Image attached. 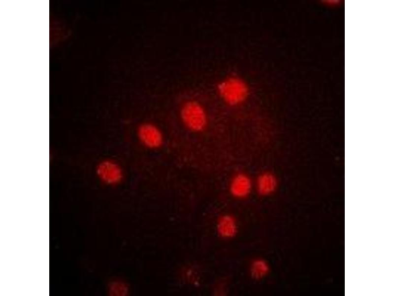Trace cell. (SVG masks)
<instances>
[{"label":"cell","mask_w":394,"mask_h":296,"mask_svg":"<svg viewBox=\"0 0 394 296\" xmlns=\"http://www.w3.org/2000/svg\"><path fill=\"white\" fill-rule=\"evenodd\" d=\"M220 98L227 105L238 107L246 101L250 94L247 81L237 75H230L220 80L216 85Z\"/></svg>","instance_id":"obj_1"},{"label":"cell","mask_w":394,"mask_h":296,"mask_svg":"<svg viewBox=\"0 0 394 296\" xmlns=\"http://www.w3.org/2000/svg\"><path fill=\"white\" fill-rule=\"evenodd\" d=\"M180 115L185 125L193 132H201L207 125L206 112L202 106L196 101L186 102L181 109Z\"/></svg>","instance_id":"obj_2"},{"label":"cell","mask_w":394,"mask_h":296,"mask_svg":"<svg viewBox=\"0 0 394 296\" xmlns=\"http://www.w3.org/2000/svg\"><path fill=\"white\" fill-rule=\"evenodd\" d=\"M138 138L146 147L156 149L161 147L164 141L161 130L150 123H144L139 126L137 130Z\"/></svg>","instance_id":"obj_3"},{"label":"cell","mask_w":394,"mask_h":296,"mask_svg":"<svg viewBox=\"0 0 394 296\" xmlns=\"http://www.w3.org/2000/svg\"><path fill=\"white\" fill-rule=\"evenodd\" d=\"M253 183L245 173H238L231 178L229 184V191L234 198L243 199L248 197L252 190Z\"/></svg>","instance_id":"obj_4"},{"label":"cell","mask_w":394,"mask_h":296,"mask_svg":"<svg viewBox=\"0 0 394 296\" xmlns=\"http://www.w3.org/2000/svg\"><path fill=\"white\" fill-rule=\"evenodd\" d=\"M98 173L100 178L105 183L115 185L123 178V172L121 167L115 162L105 160L99 164Z\"/></svg>","instance_id":"obj_5"},{"label":"cell","mask_w":394,"mask_h":296,"mask_svg":"<svg viewBox=\"0 0 394 296\" xmlns=\"http://www.w3.org/2000/svg\"><path fill=\"white\" fill-rule=\"evenodd\" d=\"M218 236L224 239H230L236 236L238 232L236 219L230 214H224L218 219L216 225Z\"/></svg>","instance_id":"obj_6"},{"label":"cell","mask_w":394,"mask_h":296,"mask_svg":"<svg viewBox=\"0 0 394 296\" xmlns=\"http://www.w3.org/2000/svg\"><path fill=\"white\" fill-rule=\"evenodd\" d=\"M277 186L278 180L272 172H263L256 179V190L261 196L267 197L272 195L277 189Z\"/></svg>","instance_id":"obj_7"},{"label":"cell","mask_w":394,"mask_h":296,"mask_svg":"<svg viewBox=\"0 0 394 296\" xmlns=\"http://www.w3.org/2000/svg\"><path fill=\"white\" fill-rule=\"evenodd\" d=\"M270 270L269 263L263 259H254L251 261L249 266V272L251 278L257 281L266 277L269 274Z\"/></svg>","instance_id":"obj_8"}]
</instances>
